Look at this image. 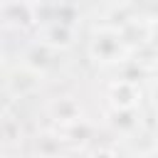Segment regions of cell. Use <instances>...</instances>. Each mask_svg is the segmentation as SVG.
Masks as SVG:
<instances>
[{
  "mask_svg": "<svg viewBox=\"0 0 158 158\" xmlns=\"http://www.w3.org/2000/svg\"><path fill=\"white\" fill-rule=\"evenodd\" d=\"M86 54L89 59L101 67V69H116L118 64H123L126 59H131L133 47L123 35L121 25H96L89 32V42H86Z\"/></svg>",
  "mask_w": 158,
  "mask_h": 158,
  "instance_id": "1",
  "label": "cell"
},
{
  "mask_svg": "<svg viewBox=\"0 0 158 158\" xmlns=\"http://www.w3.org/2000/svg\"><path fill=\"white\" fill-rule=\"evenodd\" d=\"M0 12H2V25L15 32H30L40 22L35 0H2Z\"/></svg>",
  "mask_w": 158,
  "mask_h": 158,
  "instance_id": "2",
  "label": "cell"
},
{
  "mask_svg": "<svg viewBox=\"0 0 158 158\" xmlns=\"http://www.w3.org/2000/svg\"><path fill=\"white\" fill-rule=\"evenodd\" d=\"M106 101L111 109H141V101H143L141 81H133L126 77L111 79L106 86Z\"/></svg>",
  "mask_w": 158,
  "mask_h": 158,
  "instance_id": "3",
  "label": "cell"
},
{
  "mask_svg": "<svg viewBox=\"0 0 158 158\" xmlns=\"http://www.w3.org/2000/svg\"><path fill=\"white\" fill-rule=\"evenodd\" d=\"M42 79H44V74L35 72L32 67L20 62L15 69H7V74H5V91L12 99H25V96H30L32 91L40 89Z\"/></svg>",
  "mask_w": 158,
  "mask_h": 158,
  "instance_id": "4",
  "label": "cell"
},
{
  "mask_svg": "<svg viewBox=\"0 0 158 158\" xmlns=\"http://www.w3.org/2000/svg\"><path fill=\"white\" fill-rule=\"evenodd\" d=\"M47 116L52 121V128H59V126H67V123L86 118V111H84V104L77 96L59 94V96L47 101Z\"/></svg>",
  "mask_w": 158,
  "mask_h": 158,
  "instance_id": "5",
  "label": "cell"
},
{
  "mask_svg": "<svg viewBox=\"0 0 158 158\" xmlns=\"http://www.w3.org/2000/svg\"><path fill=\"white\" fill-rule=\"evenodd\" d=\"M111 131L121 138H133L141 131V109H111L106 114Z\"/></svg>",
  "mask_w": 158,
  "mask_h": 158,
  "instance_id": "6",
  "label": "cell"
},
{
  "mask_svg": "<svg viewBox=\"0 0 158 158\" xmlns=\"http://www.w3.org/2000/svg\"><path fill=\"white\" fill-rule=\"evenodd\" d=\"M42 42H47L49 47H54L57 52H64L74 44V25L52 20L44 30H42Z\"/></svg>",
  "mask_w": 158,
  "mask_h": 158,
  "instance_id": "7",
  "label": "cell"
},
{
  "mask_svg": "<svg viewBox=\"0 0 158 158\" xmlns=\"http://www.w3.org/2000/svg\"><path fill=\"white\" fill-rule=\"evenodd\" d=\"M54 54H57V49L54 47H49L47 42H37V44H32L25 54H22V64H27V67H32L35 72H40V74H47V69L52 67V62H54Z\"/></svg>",
  "mask_w": 158,
  "mask_h": 158,
  "instance_id": "8",
  "label": "cell"
},
{
  "mask_svg": "<svg viewBox=\"0 0 158 158\" xmlns=\"http://www.w3.org/2000/svg\"><path fill=\"white\" fill-rule=\"evenodd\" d=\"M22 131H20V121L10 114V109L5 106L2 111V121H0V138H2V146H12L15 141H20Z\"/></svg>",
  "mask_w": 158,
  "mask_h": 158,
  "instance_id": "9",
  "label": "cell"
},
{
  "mask_svg": "<svg viewBox=\"0 0 158 158\" xmlns=\"http://www.w3.org/2000/svg\"><path fill=\"white\" fill-rule=\"evenodd\" d=\"M138 17L148 20L151 25H158V0H143L141 10H138Z\"/></svg>",
  "mask_w": 158,
  "mask_h": 158,
  "instance_id": "10",
  "label": "cell"
},
{
  "mask_svg": "<svg viewBox=\"0 0 158 158\" xmlns=\"http://www.w3.org/2000/svg\"><path fill=\"white\" fill-rule=\"evenodd\" d=\"M77 15V10L72 7V5H62V7H57V12H54V20H59V22H67V25H72L74 17Z\"/></svg>",
  "mask_w": 158,
  "mask_h": 158,
  "instance_id": "11",
  "label": "cell"
},
{
  "mask_svg": "<svg viewBox=\"0 0 158 158\" xmlns=\"http://www.w3.org/2000/svg\"><path fill=\"white\" fill-rule=\"evenodd\" d=\"M153 101H156V109H158V89H156V99Z\"/></svg>",
  "mask_w": 158,
  "mask_h": 158,
  "instance_id": "12",
  "label": "cell"
}]
</instances>
